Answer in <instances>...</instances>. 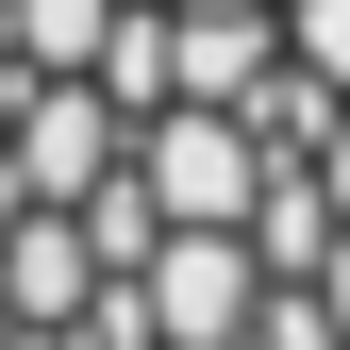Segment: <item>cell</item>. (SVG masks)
Instances as JSON below:
<instances>
[{
  "instance_id": "6da1fadb",
  "label": "cell",
  "mask_w": 350,
  "mask_h": 350,
  "mask_svg": "<svg viewBox=\"0 0 350 350\" xmlns=\"http://www.w3.org/2000/svg\"><path fill=\"white\" fill-rule=\"evenodd\" d=\"M0 300L350 334V0H0Z\"/></svg>"
}]
</instances>
